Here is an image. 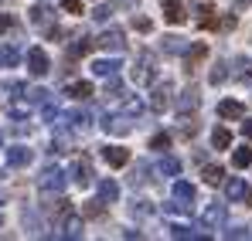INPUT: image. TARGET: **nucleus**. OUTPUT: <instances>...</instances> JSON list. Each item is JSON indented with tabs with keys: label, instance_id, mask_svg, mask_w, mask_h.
Here are the masks:
<instances>
[{
	"label": "nucleus",
	"instance_id": "8fccbe9b",
	"mask_svg": "<svg viewBox=\"0 0 252 241\" xmlns=\"http://www.w3.org/2000/svg\"><path fill=\"white\" fill-rule=\"evenodd\" d=\"M0 228H3V217H0Z\"/></svg>",
	"mask_w": 252,
	"mask_h": 241
},
{
	"label": "nucleus",
	"instance_id": "39448f33",
	"mask_svg": "<svg viewBox=\"0 0 252 241\" xmlns=\"http://www.w3.org/2000/svg\"><path fill=\"white\" fill-rule=\"evenodd\" d=\"M221 224H225V204H208L205 214H201V228H205V231H215V228H221Z\"/></svg>",
	"mask_w": 252,
	"mask_h": 241
},
{
	"label": "nucleus",
	"instance_id": "c85d7f7f",
	"mask_svg": "<svg viewBox=\"0 0 252 241\" xmlns=\"http://www.w3.org/2000/svg\"><path fill=\"white\" fill-rule=\"evenodd\" d=\"M198 14H201V17H198V24H201V27H215V10H211V3H201V7H198Z\"/></svg>",
	"mask_w": 252,
	"mask_h": 241
},
{
	"label": "nucleus",
	"instance_id": "ea45409f",
	"mask_svg": "<svg viewBox=\"0 0 252 241\" xmlns=\"http://www.w3.org/2000/svg\"><path fill=\"white\" fill-rule=\"evenodd\" d=\"M14 27H17V21H14L10 14H0V34H3V31H14Z\"/></svg>",
	"mask_w": 252,
	"mask_h": 241
},
{
	"label": "nucleus",
	"instance_id": "bb28decb",
	"mask_svg": "<svg viewBox=\"0 0 252 241\" xmlns=\"http://www.w3.org/2000/svg\"><path fill=\"white\" fill-rule=\"evenodd\" d=\"M68 95L72 99H89L92 95V85L89 81H75V85H68Z\"/></svg>",
	"mask_w": 252,
	"mask_h": 241
},
{
	"label": "nucleus",
	"instance_id": "a211bd4d",
	"mask_svg": "<svg viewBox=\"0 0 252 241\" xmlns=\"http://www.w3.org/2000/svg\"><path fill=\"white\" fill-rule=\"evenodd\" d=\"M99 197L106 204H116L120 201V184L116 180H99Z\"/></svg>",
	"mask_w": 252,
	"mask_h": 241
},
{
	"label": "nucleus",
	"instance_id": "f8f14e48",
	"mask_svg": "<svg viewBox=\"0 0 252 241\" xmlns=\"http://www.w3.org/2000/svg\"><path fill=\"white\" fill-rule=\"evenodd\" d=\"M102 160L109 163V166H126L129 163V150H123V146H106L102 150Z\"/></svg>",
	"mask_w": 252,
	"mask_h": 241
},
{
	"label": "nucleus",
	"instance_id": "c756f323",
	"mask_svg": "<svg viewBox=\"0 0 252 241\" xmlns=\"http://www.w3.org/2000/svg\"><path fill=\"white\" fill-rule=\"evenodd\" d=\"M102 204H106L102 197H99V201H89V204L82 207V214H85V217H102V211H106Z\"/></svg>",
	"mask_w": 252,
	"mask_h": 241
},
{
	"label": "nucleus",
	"instance_id": "603ef678",
	"mask_svg": "<svg viewBox=\"0 0 252 241\" xmlns=\"http://www.w3.org/2000/svg\"><path fill=\"white\" fill-rule=\"evenodd\" d=\"M0 204H3V194H0Z\"/></svg>",
	"mask_w": 252,
	"mask_h": 241
},
{
	"label": "nucleus",
	"instance_id": "e433bc0d",
	"mask_svg": "<svg viewBox=\"0 0 252 241\" xmlns=\"http://www.w3.org/2000/svg\"><path fill=\"white\" fill-rule=\"evenodd\" d=\"M28 99H31L34 106H44V102H48V92H44V88H31V92H28Z\"/></svg>",
	"mask_w": 252,
	"mask_h": 241
},
{
	"label": "nucleus",
	"instance_id": "b1692460",
	"mask_svg": "<svg viewBox=\"0 0 252 241\" xmlns=\"http://www.w3.org/2000/svg\"><path fill=\"white\" fill-rule=\"evenodd\" d=\"M235 79L239 81H252V61L249 58H235Z\"/></svg>",
	"mask_w": 252,
	"mask_h": 241
},
{
	"label": "nucleus",
	"instance_id": "9d476101",
	"mask_svg": "<svg viewBox=\"0 0 252 241\" xmlns=\"http://www.w3.org/2000/svg\"><path fill=\"white\" fill-rule=\"evenodd\" d=\"M194 194H198L194 184H188V180H174V201H177V204H188V207H191V204H194Z\"/></svg>",
	"mask_w": 252,
	"mask_h": 241
},
{
	"label": "nucleus",
	"instance_id": "37998d69",
	"mask_svg": "<svg viewBox=\"0 0 252 241\" xmlns=\"http://www.w3.org/2000/svg\"><path fill=\"white\" fill-rule=\"evenodd\" d=\"M133 27H136V31H143V34H147V31H150V27H154V24H150V21H147V17H133Z\"/></svg>",
	"mask_w": 252,
	"mask_h": 241
},
{
	"label": "nucleus",
	"instance_id": "a19ab883",
	"mask_svg": "<svg viewBox=\"0 0 252 241\" xmlns=\"http://www.w3.org/2000/svg\"><path fill=\"white\" fill-rule=\"evenodd\" d=\"M194 133H198V122H194V119L181 122V136H194Z\"/></svg>",
	"mask_w": 252,
	"mask_h": 241
},
{
	"label": "nucleus",
	"instance_id": "6e6552de",
	"mask_svg": "<svg viewBox=\"0 0 252 241\" xmlns=\"http://www.w3.org/2000/svg\"><path fill=\"white\" fill-rule=\"evenodd\" d=\"M102 129H106L109 136H126L133 126H129V116H120V112H113V116H106V119H102Z\"/></svg>",
	"mask_w": 252,
	"mask_h": 241
},
{
	"label": "nucleus",
	"instance_id": "4be33fe9",
	"mask_svg": "<svg viewBox=\"0 0 252 241\" xmlns=\"http://www.w3.org/2000/svg\"><path fill=\"white\" fill-rule=\"evenodd\" d=\"M164 51H167V54H184L188 44H184V38H177V34H167V38H164Z\"/></svg>",
	"mask_w": 252,
	"mask_h": 241
},
{
	"label": "nucleus",
	"instance_id": "393cba45",
	"mask_svg": "<svg viewBox=\"0 0 252 241\" xmlns=\"http://www.w3.org/2000/svg\"><path fill=\"white\" fill-rule=\"evenodd\" d=\"M62 238H82V221H79V217H68V221H65Z\"/></svg>",
	"mask_w": 252,
	"mask_h": 241
},
{
	"label": "nucleus",
	"instance_id": "79ce46f5",
	"mask_svg": "<svg viewBox=\"0 0 252 241\" xmlns=\"http://www.w3.org/2000/svg\"><path fill=\"white\" fill-rule=\"evenodd\" d=\"M62 7H65L68 14H82V0H62Z\"/></svg>",
	"mask_w": 252,
	"mask_h": 241
},
{
	"label": "nucleus",
	"instance_id": "20e7f679",
	"mask_svg": "<svg viewBox=\"0 0 252 241\" xmlns=\"http://www.w3.org/2000/svg\"><path fill=\"white\" fill-rule=\"evenodd\" d=\"M28 72H31L34 79H44V75L51 72V61H48V54H44L41 48H31V51H28Z\"/></svg>",
	"mask_w": 252,
	"mask_h": 241
},
{
	"label": "nucleus",
	"instance_id": "4c0bfd02",
	"mask_svg": "<svg viewBox=\"0 0 252 241\" xmlns=\"http://www.w3.org/2000/svg\"><path fill=\"white\" fill-rule=\"evenodd\" d=\"M143 112V102L140 99H126V116H140Z\"/></svg>",
	"mask_w": 252,
	"mask_h": 241
},
{
	"label": "nucleus",
	"instance_id": "a18cd8bd",
	"mask_svg": "<svg viewBox=\"0 0 252 241\" xmlns=\"http://www.w3.org/2000/svg\"><path fill=\"white\" fill-rule=\"evenodd\" d=\"M221 27H225V31H232V27H235V14H228V17L221 21Z\"/></svg>",
	"mask_w": 252,
	"mask_h": 241
},
{
	"label": "nucleus",
	"instance_id": "3c124183",
	"mask_svg": "<svg viewBox=\"0 0 252 241\" xmlns=\"http://www.w3.org/2000/svg\"><path fill=\"white\" fill-rule=\"evenodd\" d=\"M0 143H3V133H0Z\"/></svg>",
	"mask_w": 252,
	"mask_h": 241
},
{
	"label": "nucleus",
	"instance_id": "412c9836",
	"mask_svg": "<svg viewBox=\"0 0 252 241\" xmlns=\"http://www.w3.org/2000/svg\"><path fill=\"white\" fill-rule=\"evenodd\" d=\"M249 163H252V150L249 146H239V150L232 153V166H235V170H246Z\"/></svg>",
	"mask_w": 252,
	"mask_h": 241
},
{
	"label": "nucleus",
	"instance_id": "f704fd0d",
	"mask_svg": "<svg viewBox=\"0 0 252 241\" xmlns=\"http://www.w3.org/2000/svg\"><path fill=\"white\" fill-rule=\"evenodd\" d=\"M225 68H228V65H225V61H218V65H215V68H211V85H221V81L228 79V72H225Z\"/></svg>",
	"mask_w": 252,
	"mask_h": 241
},
{
	"label": "nucleus",
	"instance_id": "ddd939ff",
	"mask_svg": "<svg viewBox=\"0 0 252 241\" xmlns=\"http://www.w3.org/2000/svg\"><path fill=\"white\" fill-rule=\"evenodd\" d=\"M123 65L116 61V58H99V61H92V72L99 75V79H109V75H116Z\"/></svg>",
	"mask_w": 252,
	"mask_h": 241
},
{
	"label": "nucleus",
	"instance_id": "423d86ee",
	"mask_svg": "<svg viewBox=\"0 0 252 241\" xmlns=\"http://www.w3.org/2000/svg\"><path fill=\"white\" fill-rule=\"evenodd\" d=\"M102 51H123L126 48V34L120 31V27H109V31H102V38L95 41Z\"/></svg>",
	"mask_w": 252,
	"mask_h": 241
},
{
	"label": "nucleus",
	"instance_id": "7ed1b4c3",
	"mask_svg": "<svg viewBox=\"0 0 252 241\" xmlns=\"http://www.w3.org/2000/svg\"><path fill=\"white\" fill-rule=\"evenodd\" d=\"M38 187H41L44 194H62V187H65V173H62L58 166H48L41 177H38Z\"/></svg>",
	"mask_w": 252,
	"mask_h": 241
},
{
	"label": "nucleus",
	"instance_id": "2eb2a0df",
	"mask_svg": "<svg viewBox=\"0 0 252 241\" xmlns=\"http://www.w3.org/2000/svg\"><path fill=\"white\" fill-rule=\"evenodd\" d=\"M225 194H228V201H246L249 197V187H246V180H239V177H232L228 184H225Z\"/></svg>",
	"mask_w": 252,
	"mask_h": 241
},
{
	"label": "nucleus",
	"instance_id": "de8ad7c7",
	"mask_svg": "<svg viewBox=\"0 0 252 241\" xmlns=\"http://www.w3.org/2000/svg\"><path fill=\"white\" fill-rule=\"evenodd\" d=\"M123 7H136V0H123Z\"/></svg>",
	"mask_w": 252,
	"mask_h": 241
},
{
	"label": "nucleus",
	"instance_id": "f03ea898",
	"mask_svg": "<svg viewBox=\"0 0 252 241\" xmlns=\"http://www.w3.org/2000/svg\"><path fill=\"white\" fill-rule=\"evenodd\" d=\"M170 95H174V85H170V81H157V85H154V92H150V109H154V112L170 109V102H174Z\"/></svg>",
	"mask_w": 252,
	"mask_h": 241
},
{
	"label": "nucleus",
	"instance_id": "cd10ccee",
	"mask_svg": "<svg viewBox=\"0 0 252 241\" xmlns=\"http://www.w3.org/2000/svg\"><path fill=\"white\" fill-rule=\"evenodd\" d=\"M170 238H208V235L191 231V228H184V224H174V228H170Z\"/></svg>",
	"mask_w": 252,
	"mask_h": 241
},
{
	"label": "nucleus",
	"instance_id": "9b49d317",
	"mask_svg": "<svg viewBox=\"0 0 252 241\" xmlns=\"http://www.w3.org/2000/svg\"><path fill=\"white\" fill-rule=\"evenodd\" d=\"M218 116H221V119H242L246 109H242V102H235V99H221V102H218Z\"/></svg>",
	"mask_w": 252,
	"mask_h": 241
},
{
	"label": "nucleus",
	"instance_id": "72a5a7b5",
	"mask_svg": "<svg viewBox=\"0 0 252 241\" xmlns=\"http://www.w3.org/2000/svg\"><path fill=\"white\" fill-rule=\"evenodd\" d=\"M129 211H133V217H150V214H154V204H147V201H136L133 207H129Z\"/></svg>",
	"mask_w": 252,
	"mask_h": 241
},
{
	"label": "nucleus",
	"instance_id": "2f4dec72",
	"mask_svg": "<svg viewBox=\"0 0 252 241\" xmlns=\"http://www.w3.org/2000/svg\"><path fill=\"white\" fill-rule=\"evenodd\" d=\"M48 17H51V10H48L44 3H38V7L31 10V24H48Z\"/></svg>",
	"mask_w": 252,
	"mask_h": 241
},
{
	"label": "nucleus",
	"instance_id": "4468645a",
	"mask_svg": "<svg viewBox=\"0 0 252 241\" xmlns=\"http://www.w3.org/2000/svg\"><path fill=\"white\" fill-rule=\"evenodd\" d=\"M160 10H164L167 24H184V17H188V14H184V7H181L177 0H164V3H160Z\"/></svg>",
	"mask_w": 252,
	"mask_h": 241
},
{
	"label": "nucleus",
	"instance_id": "1a4fd4ad",
	"mask_svg": "<svg viewBox=\"0 0 252 241\" xmlns=\"http://www.w3.org/2000/svg\"><path fill=\"white\" fill-rule=\"evenodd\" d=\"M92 177H95V173H92V163H89V157H82V160L72 163V180H75L79 187H89V184H92Z\"/></svg>",
	"mask_w": 252,
	"mask_h": 241
},
{
	"label": "nucleus",
	"instance_id": "dca6fc26",
	"mask_svg": "<svg viewBox=\"0 0 252 241\" xmlns=\"http://www.w3.org/2000/svg\"><path fill=\"white\" fill-rule=\"evenodd\" d=\"M198 102H201L198 88H184V92H181V99H177V109H181V112H194V109H198Z\"/></svg>",
	"mask_w": 252,
	"mask_h": 241
},
{
	"label": "nucleus",
	"instance_id": "0eeeda50",
	"mask_svg": "<svg viewBox=\"0 0 252 241\" xmlns=\"http://www.w3.org/2000/svg\"><path fill=\"white\" fill-rule=\"evenodd\" d=\"M205 58H208V44H205V41H194V44L184 51V68H188V72H194Z\"/></svg>",
	"mask_w": 252,
	"mask_h": 241
},
{
	"label": "nucleus",
	"instance_id": "7c9ffc66",
	"mask_svg": "<svg viewBox=\"0 0 252 241\" xmlns=\"http://www.w3.org/2000/svg\"><path fill=\"white\" fill-rule=\"evenodd\" d=\"M89 48H92V41H89V38H79L72 48H68V54H72V58H82V54H89Z\"/></svg>",
	"mask_w": 252,
	"mask_h": 241
},
{
	"label": "nucleus",
	"instance_id": "6ab92c4d",
	"mask_svg": "<svg viewBox=\"0 0 252 241\" xmlns=\"http://www.w3.org/2000/svg\"><path fill=\"white\" fill-rule=\"evenodd\" d=\"M211 146H215V150H228V146H232V133H228L225 126H215V133H211Z\"/></svg>",
	"mask_w": 252,
	"mask_h": 241
},
{
	"label": "nucleus",
	"instance_id": "aec40b11",
	"mask_svg": "<svg viewBox=\"0 0 252 241\" xmlns=\"http://www.w3.org/2000/svg\"><path fill=\"white\" fill-rule=\"evenodd\" d=\"M201 177H205V184H208V187L225 184V170H221V166H215V163H208V166H205V173H201Z\"/></svg>",
	"mask_w": 252,
	"mask_h": 241
},
{
	"label": "nucleus",
	"instance_id": "09e8293b",
	"mask_svg": "<svg viewBox=\"0 0 252 241\" xmlns=\"http://www.w3.org/2000/svg\"><path fill=\"white\" fill-rule=\"evenodd\" d=\"M246 3H249V0H235V7H246Z\"/></svg>",
	"mask_w": 252,
	"mask_h": 241
},
{
	"label": "nucleus",
	"instance_id": "5701e85b",
	"mask_svg": "<svg viewBox=\"0 0 252 241\" xmlns=\"http://www.w3.org/2000/svg\"><path fill=\"white\" fill-rule=\"evenodd\" d=\"M157 170H160L164 177H177V173H181V160H177V157H164V160L157 163Z\"/></svg>",
	"mask_w": 252,
	"mask_h": 241
},
{
	"label": "nucleus",
	"instance_id": "c03bdc74",
	"mask_svg": "<svg viewBox=\"0 0 252 241\" xmlns=\"http://www.w3.org/2000/svg\"><path fill=\"white\" fill-rule=\"evenodd\" d=\"M109 14H113V10H109V7H95V14H92V17H95V21H106V17H109Z\"/></svg>",
	"mask_w": 252,
	"mask_h": 241
},
{
	"label": "nucleus",
	"instance_id": "473e14b6",
	"mask_svg": "<svg viewBox=\"0 0 252 241\" xmlns=\"http://www.w3.org/2000/svg\"><path fill=\"white\" fill-rule=\"evenodd\" d=\"M106 95L109 99H123V85L116 81V75H109V81H106Z\"/></svg>",
	"mask_w": 252,
	"mask_h": 241
},
{
	"label": "nucleus",
	"instance_id": "f3484780",
	"mask_svg": "<svg viewBox=\"0 0 252 241\" xmlns=\"http://www.w3.org/2000/svg\"><path fill=\"white\" fill-rule=\"evenodd\" d=\"M31 160H34V157H31L28 146H10V150H7V163H10V166H28Z\"/></svg>",
	"mask_w": 252,
	"mask_h": 241
},
{
	"label": "nucleus",
	"instance_id": "49530a36",
	"mask_svg": "<svg viewBox=\"0 0 252 241\" xmlns=\"http://www.w3.org/2000/svg\"><path fill=\"white\" fill-rule=\"evenodd\" d=\"M242 136H246V139H252V119L242 122Z\"/></svg>",
	"mask_w": 252,
	"mask_h": 241
},
{
	"label": "nucleus",
	"instance_id": "f257e3e1",
	"mask_svg": "<svg viewBox=\"0 0 252 241\" xmlns=\"http://www.w3.org/2000/svg\"><path fill=\"white\" fill-rule=\"evenodd\" d=\"M157 61H154V54L150 51H140L136 54V65H133V81L136 85H150V81L157 79V68H154Z\"/></svg>",
	"mask_w": 252,
	"mask_h": 241
},
{
	"label": "nucleus",
	"instance_id": "58836bf2",
	"mask_svg": "<svg viewBox=\"0 0 252 241\" xmlns=\"http://www.w3.org/2000/svg\"><path fill=\"white\" fill-rule=\"evenodd\" d=\"M143 180H147V166H143V163H140V166H136V170H133V177H129V184H133V187H136V184H143Z\"/></svg>",
	"mask_w": 252,
	"mask_h": 241
},
{
	"label": "nucleus",
	"instance_id": "c9c22d12",
	"mask_svg": "<svg viewBox=\"0 0 252 241\" xmlns=\"http://www.w3.org/2000/svg\"><path fill=\"white\" fill-rule=\"evenodd\" d=\"M167 146H170V136H167V133H157V136L150 139V150H167Z\"/></svg>",
	"mask_w": 252,
	"mask_h": 241
},
{
	"label": "nucleus",
	"instance_id": "a878e982",
	"mask_svg": "<svg viewBox=\"0 0 252 241\" xmlns=\"http://www.w3.org/2000/svg\"><path fill=\"white\" fill-rule=\"evenodd\" d=\"M17 58H21V54H17V48H10V44H7V48H0V65H3V68H14V65H17Z\"/></svg>",
	"mask_w": 252,
	"mask_h": 241
}]
</instances>
